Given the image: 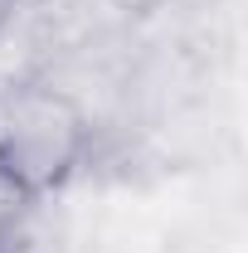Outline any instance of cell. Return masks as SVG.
<instances>
[{
	"mask_svg": "<svg viewBox=\"0 0 248 253\" xmlns=\"http://www.w3.org/2000/svg\"><path fill=\"white\" fill-rule=\"evenodd\" d=\"M0 253H20V244H15V229L0 219Z\"/></svg>",
	"mask_w": 248,
	"mask_h": 253,
	"instance_id": "obj_2",
	"label": "cell"
},
{
	"mask_svg": "<svg viewBox=\"0 0 248 253\" xmlns=\"http://www.w3.org/2000/svg\"><path fill=\"white\" fill-rule=\"evenodd\" d=\"M10 15H15V0H0V25H5Z\"/></svg>",
	"mask_w": 248,
	"mask_h": 253,
	"instance_id": "obj_3",
	"label": "cell"
},
{
	"mask_svg": "<svg viewBox=\"0 0 248 253\" xmlns=\"http://www.w3.org/2000/svg\"><path fill=\"white\" fill-rule=\"evenodd\" d=\"M15 5H54V0H15Z\"/></svg>",
	"mask_w": 248,
	"mask_h": 253,
	"instance_id": "obj_4",
	"label": "cell"
},
{
	"mask_svg": "<svg viewBox=\"0 0 248 253\" xmlns=\"http://www.w3.org/2000/svg\"><path fill=\"white\" fill-rule=\"evenodd\" d=\"M93 122L73 93L49 78L0 88V195L44 200L83 166Z\"/></svg>",
	"mask_w": 248,
	"mask_h": 253,
	"instance_id": "obj_1",
	"label": "cell"
}]
</instances>
